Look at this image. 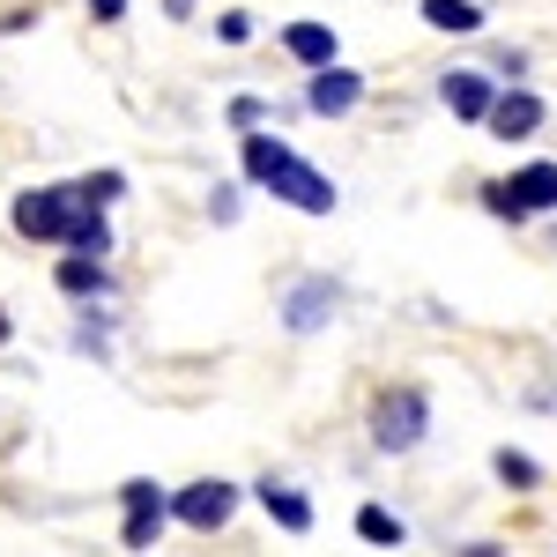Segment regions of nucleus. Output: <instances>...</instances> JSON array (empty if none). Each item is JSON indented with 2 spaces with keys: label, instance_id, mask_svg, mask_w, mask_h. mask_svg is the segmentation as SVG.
I'll return each instance as SVG.
<instances>
[{
  "label": "nucleus",
  "instance_id": "3",
  "mask_svg": "<svg viewBox=\"0 0 557 557\" xmlns=\"http://www.w3.org/2000/svg\"><path fill=\"white\" fill-rule=\"evenodd\" d=\"M67 215H75V186H30V194H15V231L23 238H67Z\"/></svg>",
  "mask_w": 557,
  "mask_h": 557
},
{
  "label": "nucleus",
  "instance_id": "16",
  "mask_svg": "<svg viewBox=\"0 0 557 557\" xmlns=\"http://www.w3.org/2000/svg\"><path fill=\"white\" fill-rule=\"evenodd\" d=\"M164 520H172V513H127V528H120V543H127V550H149V543L164 535Z\"/></svg>",
  "mask_w": 557,
  "mask_h": 557
},
{
  "label": "nucleus",
  "instance_id": "19",
  "mask_svg": "<svg viewBox=\"0 0 557 557\" xmlns=\"http://www.w3.org/2000/svg\"><path fill=\"white\" fill-rule=\"evenodd\" d=\"M120 186H127L120 172H89L83 186H75V194H83V201H120Z\"/></svg>",
  "mask_w": 557,
  "mask_h": 557
},
{
  "label": "nucleus",
  "instance_id": "9",
  "mask_svg": "<svg viewBox=\"0 0 557 557\" xmlns=\"http://www.w3.org/2000/svg\"><path fill=\"white\" fill-rule=\"evenodd\" d=\"M52 283L67 290V298H112V275H104V253H67L52 268Z\"/></svg>",
  "mask_w": 557,
  "mask_h": 557
},
{
  "label": "nucleus",
  "instance_id": "22",
  "mask_svg": "<svg viewBox=\"0 0 557 557\" xmlns=\"http://www.w3.org/2000/svg\"><path fill=\"white\" fill-rule=\"evenodd\" d=\"M0 343H8V312H0Z\"/></svg>",
  "mask_w": 557,
  "mask_h": 557
},
{
  "label": "nucleus",
  "instance_id": "6",
  "mask_svg": "<svg viewBox=\"0 0 557 557\" xmlns=\"http://www.w3.org/2000/svg\"><path fill=\"white\" fill-rule=\"evenodd\" d=\"M483 127L498 134V141H528V134L543 127V97H535V89H491Z\"/></svg>",
  "mask_w": 557,
  "mask_h": 557
},
{
  "label": "nucleus",
  "instance_id": "18",
  "mask_svg": "<svg viewBox=\"0 0 557 557\" xmlns=\"http://www.w3.org/2000/svg\"><path fill=\"white\" fill-rule=\"evenodd\" d=\"M268 120H275L268 97H238V104H231V127H268Z\"/></svg>",
  "mask_w": 557,
  "mask_h": 557
},
{
  "label": "nucleus",
  "instance_id": "7",
  "mask_svg": "<svg viewBox=\"0 0 557 557\" xmlns=\"http://www.w3.org/2000/svg\"><path fill=\"white\" fill-rule=\"evenodd\" d=\"M357 97H364V75H349L343 60L312 67V89H305V104H312L320 120H343V112H357Z\"/></svg>",
  "mask_w": 557,
  "mask_h": 557
},
{
  "label": "nucleus",
  "instance_id": "2",
  "mask_svg": "<svg viewBox=\"0 0 557 557\" xmlns=\"http://www.w3.org/2000/svg\"><path fill=\"white\" fill-rule=\"evenodd\" d=\"M424 431H431L424 386H394V394L372 401V446H380V454H409V446H424Z\"/></svg>",
  "mask_w": 557,
  "mask_h": 557
},
{
  "label": "nucleus",
  "instance_id": "5",
  "mask_svg": "<svg viewBox=\"0 0 557 557\" xmlns=\"http://www.w3.org/2000/svg\"><path fill=\"white\" fill-rule=\"evenodd\" d=\"M238 513V491L223 483V475H209V483H186L172 498V520H186V528H201V535H215L223 520Z\"/></svg>",
  "mask_w": 557,
  "mask_h": 557
},
{
  "label": "nucleus",
  "instance_id": "12",
  "mask_svg": "<svg viewBox=\"0 0 557 557\" xmlns=\"http://www.w3.org/2000/svg\"><path fill=\"white\" fill-rule=\"evenodd\" d=\"M283 45H290V60H298V67H327V60H343L327 23H290V30H283Z\"/></svg>",
  "mask_w": 557,
  "mask_h": 557
},
{
  "label": "nucleus",
  "instance_id": "13",
  "mask_svg": "<svg viewBox=\"0 0 557 557\" xmlns=\"http://www.w3.org/2000/svg\"><path fill=\"white\" fill-rule=\"evenodd\" d=\"M260 506H268V520H275V528H290V535H305V528H312V506H305L290 483H275V475L260 483Z\"/></svg>",
  "mask_w": 557,
  "mask_h": 557
},
{
  "label": "nucleus",
  "instance_id": "1",
  "mask_svg": "<svg viewBox=\"0 0 557 557\" xmlns=\"http://www.w3.org/2000/svg\"><path fill=\"white\" fill-rule=\"evenodd\" d=\"M246 178H260L275 201H290V209H305V215H335V178L327 172H312L290 141H268V134H246Z\"/></svg>",
  "mask_w": 557,
  "mask_h": 557
},
{
  "label": "nucleus",
  "instance_id": "11",
  "mask_svg": "<svg viewBox=\"0 0 557 557\" xmlns=\"http://www.w3.org/2000/svg\"><path fill=\"white\" fill-rule=\"evenodd\" d=\"M506 194H513L528 215L557 209V164H528V172H513V178H506Z\"/></svg>",
  "mask_w": 557,
  "mask_h": 557
},
{
  "label": "nucleus",
  "instance_id": "14",
  "mask_svg": "<svg viewBox=\"0 0 557 557\" xmlns=\"http://www.w3.org/2000/svg\"><path fill=\"white\" fill-rule=\"evenodd\" d=\"M424 23H431V30L469 38V30H483V8H475V0H424Z\"/></svg>",
  "mask_w": 557,
  "mask_h": 557
},
{
  "label": "nucleus",
  "instance_id": "21",
  "mask_svg": "<svg viewBox=\"0 0 557 557\" xmlns=\"http://www.w3.org/2000/svg\"><path fill=\"white\" fill-rule=\"evenodd\" d=\"M89 8H97V23H120L127 15V0H89Z\"/></svg>",
  "mask_w": 557,
  "mask_h": 557
},
{
  "label": "nucleus",
  "instance_id": "8",
  "mask_svg": "<svg viewBox=\"0 0 557 557\" xmlns=\"http://www.w3.org/2000/svg\"><path fill=\"white\" fill-rule=\"evenodd\" d=\"M491 75H475V67H454V75H446V83H438V104H446V112H454V120H483V112H491Z\"/></svg>",
  "mask_w": 557,
  "mask_h": 557
},
{
  "label": "nucleus",
  "instance_id": "10",
  "mask_svg": "<svg viewBox=\"0 0 557 557\" xmlns=\"http://www.w3.org/2000/svg\"><path fill=\"white\" fill-rule=\"evenodd\" d=\"M60 246H75V253H112L104 201H83V194H75V215H67V238H60Z\"/></svg>",
  "mask_w": 557,
  "mask_h": 557
},
{
  "label": "nucleus",
  "instance_id": "20",
  "mask_svg": "<svg viewBox=\"0 0 557 557\" xmlns=\"http://www.w3.org/2000/svg\"><path fill=\"white\" fill-rule=\"evenodd\" d=\"M209 215H215V223H231V215H238V186H215V194H209Z\"/></svg>",
  "mask_w": 557,
  "mask_h": 557
},
{
  "label": "nucleus",
  "instance_id": "4",
  "mask_svg": "<svg viewBox=\"0 0 557 557\" xmlns=\"http://www.w3.org/2000/svg\"><path fill=\"white\" fill-rule=\"evenodd\" d=\"M335 305H343V283H335V275H305L298 290L283 298V327H290V335H320V327L335 320Z\"/></svg>",
  "mask_w": 557,
  "mask_h": 557
},
{
  "label": "nucleus",
  "instance_id": "15",
  "mask_svg": "<svg viewBox=\"0 0 557 557\" xmlns=\"http://www.w3.org/2000/svg\"><path fill=\"white\" fill-rule=\"evenodd\" d=\"M357 535H364V543H394V550H401V535H409V528L386 513V506H357Z\"/></svg>",
  "mask_w": 557,
  "mask_h": 557
},
{
  "label": "nucleus",
  "instance_id": "17",
  "mask_svg": "<svg viewBox=\"0 0 557 557\" xmlns=\"http://www.w3.org/2000/svg\"><path fill=\"white\" fill-rule=\"evenodd\" d=\"M491 469L506 475V483H520V491H535V483H543V469H535V461H528V454H513V446H506V454H498V461H491Z\"/></svg>",
  "mask_w": 557,
  "mask_h": 557
}]
</instances>
